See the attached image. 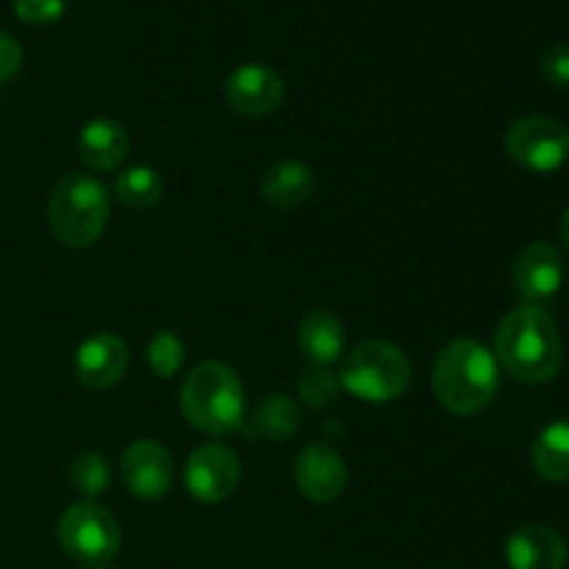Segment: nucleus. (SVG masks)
<instances>
[{
  "instance_id": "f257e3e1",
  "label": "nucleus",
  "mask_w": 569,
  "mask_h": 569,
  "mask_svg": "<svg viewBox=\"0 0 569 569\" xmlns=\"http://www.w3.org/2000/svg\"><path fill=\"white\" fill-rule=\"evenodd\" d=\"M495 359L520 383L553 381L565 365V342L553 317L528 303L509 311L495 331Z\"/></svg>"
},
{
  "instance_id": "f03ea898",
  "label": "nucleus",
  "mask_w": 569,
  "mask_h": 569,
  "mask_svg": "<svg viewBox=\"0 0 569 569\" xmlns=\"http://www.w3.org/2000/svg\"><path fill=\"white\" fill-rule=\"evenodd\" d=\"M500 387V365L492 350L478 339H453L439 350L431 370L437 403L456 417L487 409Z\"/></svg>"
},
{
  "instance_id": "7ed1b4c3",
  "label": "nucleus",
  "mask_w": 569,
  "mask_h": 569,
  "mask_svg": "<svg viewBox=\"0 0 569 569\" xmlns=\"http://www.w3.org/2000/svg\"><path fill=\"white\" fill-rule=\"evenodd\" d=\"M187 422L211 437H228L244 428L248 395L242 378L222 361H200L181 387Z\"/></svg>"
},
{
  "instance_id": "20e7f679",
  "label": "nucleus",
  "mask_w": 569,
  "mask_h": 569,
  "mask_svg": "<svg viewBox=\"0 0 569 569\" xmlns=\"http://www.w3.org/2000/svg\"><path fill=\"white\" fill-rule=\"evenodd\" d=\"M109 192L94 176L70 172L53 187L48 198L50 233L64 248H92L109 226Z\"/></svg>"
},
{
  "instance_id": "39448f33",
  "label": "nucleus",
  "mask_w": 569,
  "mask_h": 569,
  "mask_svg": "<svg viewBox=\"0 0 569 569\" xmlns=\"http://www.w3.org/2000/svg\"><path fill=\"white\" fill-rule=\"evenodd\" d=\"M339 383L361 403H392L411 383V361L403 348L387 339H365L345 356Z\"/></svg>"
},
{
  "instance_id": "423d86ee",
  "label": "nucleus",
  "mask_w": 569,
  "mask_h": 569,
  "mask_svg": "<svg viewBox=\"0 0 569 569\" xmlns=\"http://www.w3.org/2000/svg\"><path fill=\"white\" fill-rule=\"evenodd\" d=\"M61 550L83 567H103L120 553L122 531L117 517L94 500H78L56 528Z\"/></svg>"
},
{
  "instance_id": "0eeeda50",
  "label": "nucleus",
  "mask_w": 569,
  "mask_h": 569,
  "mask_svg": "<svg viewBox=\"0 0 569 569\" xmlns=\"http://www.w3.org/2000/svg\"><path fill=\"white\" fill-rule=\"evenodd\" d=\"M503 144L515 164L539 176L561 170L569 161V128L553 117H522L511 122Z\"/></svg>"
},
{
  "instance_id": "6e6552de",
  "label": "nucleus",
  "mask_w": 569,
  "mask_h": 569,
  "mask_svg": "<svg viewBox=\"0 0 569 569\" xmlns=\"http://www.w3.org/2000/svg\"><path fill=\"white\" fill-rule=\"evenodd\" d=\"M242 481V461L228 445L206 442L189 453L183 483L189 498L203 506H217L231 498Z\"/></svg>"
},
{
  "instance_id": "1a4fd4ad",
  "label": "nucleus",
  "mask_w": 569,
  "mask_h": 569,
  "mask_svg": "<svg viewBox=\"0 0 569 569\" xmlns=\"http://www.w3.org/2000/svg\"><path fill=\"white\" fill-rule=\"evenodd\" d=\"M120 478L139 500H161L176 481V459L156 439H137L120 459Z\"/></svg>"
},
{
  "instance_id": "9d476101",
  "label": "nucleus",
  "mask_w": 569,
  "mask_h": 569,
  "mask_svg": "<svg viewBox=\"0 0 569 569\" xmlns=\"http://www.w3.org/2000/svg\"><path fill=\"white\" fill-rule=\"evenodd\" d=\"M292 476L298 492L317 506L333 503L348 489V465L326 442H311L300 448L295 456Z\"/></svg>"
},
{
  "instance_id": "9b49d317",
  "label": "nucleus",
  "mask_w": 569,
  "mask_h": 569,
  "mask_svg": "<svg viewBox=\"0 0 569 569\" xmlns=\"http://www.w3.org/2000/svg\"><path fill=\"white\" fill-rule=\"evenodd\" d=\"M565 256L550 242L526 244L511 264V281L528 306H542L553 300L565 287Z\"/></svg>"
},
{
  "instance_id": "f8f14e48",
  "label": "nucleus",
  "mask_w": 569,
  "mask_h": 569,
  "mask_svg": "<svg viewBox=\"0 0 569 569\" xmlns=\"http://www.w3.org/2000/svg\"><path fill=\"white\" fill-rule=\"evenodd\" d=\"M283 98H287V83L278 76L272 67L267 64H250L237 67L226 81V100L239 117H270L281 109Z\"/></svg>"
},
{
  "instance_id": "ddd939ff",
  "label": "nucleus",
  "mask_w": 569,
  "mask_h": 569,
  "mask_svg": "<svg viewBox=\"0 0 569 569\" xmlns=\"http://www.w3.org/2000/svg\"><path fill=\"white\" fill-rule=\"evenodd\" d=\"M128 361H131L128 345L117 333L98 331L78 345L72 367H76V378L81 387L100 392V389H111L122 381Z\"/></svg>"
},
{
  "instance_id": "4468645a",
  "label": "nucleus",
  "mask_w": 569,
  "mask_h": 569,
  "mask_svg": "<svg viewBox=\"0 0 569 569\" xmlns=\"http://www.w3.org/2000/svg\"><path fill=\"white\" fill-rule=\"evenodd\" d=\"M506 565L511 569H567L569 548L556 528L542 522L520 526L506 539Z\"/></svg>"
},
{
  "instance_id": "2eb2a0df",
  "label": "nucleus",
  "mask_w": 569,
  "mask_h": 569,
  "mask_svg": "<svg viewBox=\"0 0 569 569\" xmlns=\"http://www.w3.org/2000/svg\"><path fill=\"white\" fill-rule=\"evenodd\" d=\"M131 150V137L122 122L111 117H94L78 133V156L92 172H114Z\"/></svg>"
},
{
  "instance_id": "dca6fc26",
  "label": "nucleus",
  "mask_w": 569,
  "mask_h": 569,
  "mask_svg": "<svg viewBox=\"0 0 569 569\" xmlns=\"http://www.w3.org/2000/svg\"><path fill=\"white\" fill-rule=\"evenodd\" d=\"M298 348L315 367H331L345 353V326L333 311H306L298 326Z\"/></svg>"
},
{
  "instance_id": "f3484780",
  "label": "nucleus",
  "mask_w": 569,
  "mask_h": 569,
  "mask_svg": "<svg viewBox=\"0 0 569 569\" xmlns=\"http://www.w3.org/2000/svg\"><path fill=\"white\" fill-rule=\"evenodd\" d=\"M259 192L267 206L281 211H292L303 206L315 194V170L303 161H278L261 176Z\"/></svg>"
},
{
  "instance_id": "a211bd4d",
  "label": "nucleus",
  "mask_w": 569,
  "mask_h": 569,
  "mask_svg": "<svg viewBox=\"0 0 569 569\" xmlns=\"http://www.w3.org/2000/svg\"><path fill=\"white\" fill-rule=\"evenodd\" d=\"M300 406L298 400L289 395L272 392L256 406L253 417L244 420V431L250 439H264V442H283V439L295 437L300 428Z\"/></svg>"
},
{
  "instance_id": "6ab92c4d",
  "label": "nucleus",
  "mask_w": 569,
  "mask_h": 569,
  "mask_svg": "<svg viewBox=\"0 0 569 569\" xmlns=\"http://www.w3.org/2000/svg\"><path fill=\"white\" fill-rule=\"evenodd\" d=\"M531 465L542 481H569V420H556L542 428L531 448Z\"/></svg>"
},
{
  "instance_id": "aec40b11",
  "label": "nucleus",
  "mask_w": 569,
  "mask_h": 569,
  "mask_svg": "<svg viewBox=\"0 0 569 569\" xmlns=\"http://www.w3.org/2000/svg\"><path fill=\"white\" fill-rule=\"evenodd\" d=\"M114 194L128 209H153L164 194V181L153 167L133 164L122 170L114 181Z\"/></svg>"
},
{
  "instance_id": "412c9836",
  "label": "nucleus",
  "mask_w": 569,
  "mask_h": 569,
  "mask_svg": "<svg viewBox=\"0 0 569 569\" xmlns=\"http://www.w3.org/2000/svg\"><path fill=\"white\" fill-rule=\"evenodd\" d=\"M111 483V467L103 453H78L70 465V487L72 492L81 495L83 500H94L109 489Z\"/></svg>"
},
{
  "instance_id": "4be33fe9",
  "label": "nucleus",
  "mask_w": 569,
  "mask_h": 569,
  "mask_svg": "<svg viewBox=\"0 0 569 569\" xmlns=\"http://www.w3.org/2000/svg\"><path fill=\"white\" fill-rule=\"evenodd\" d=\"M183 359H187V348H183V339L176 331H159L148 342V365L150 370L159 378H176L181 372Z\"/></svg>"
},
{
  "instance_id": "5701e85b",
  "label": "nucleus",
  "mask_w": 569,
  "mask_h": 569,
  "mask_svg": "<svg viewBox=\"0 0 569 569\" xmlns=\"http://www.w3.org/2000/svg\"><path fill=\"white\" fill-rule=\"evenodd\" d=\"M342 383L339 376L328 372V367H311L309 372L298 378V395L311 406V409H326L337 403Z\"/></svg>"
},
{
  "instance_id": "b1692460",
  "label": "nucleus",
  "mask_w": 569,
  "mask_h": 569,
  "mask_svg": "<svg viewBox=\"0 0 569 569\" xmlns=\"http://www.w3.org/2000/svg\"><path fill=\"white\" fill-rule=\"evenodd\" d=\"M67 11V0H14V14L28 26H53Z\"/></svg>"
},
{
  "instance_id": "393cba45",
  "label": "nucleus",
  "mask_w": 569,
  "mask_h": 569,
  "mask_svg": "<svg viewBox=\"0 0 569 569\" xmlns=\"http://www.w3.org/2000/svg\"><path fill=\"white\" fill-rule=\"evenodd\" d=\"M542 76L550 87L569 89V42L553 44L542 56Z\"/></svg>"
},
{
  "instance_id": "a878e982",
  "label": "nucleus",
  "mask_w": 569,
  "mask_h": 569,
  "mask_svg": "<svg viewBox=\"0 0 569 569\" xmlns=\"http://www.w3.org/2000/svg\"><path fill=\"white\" fill-rule=\"evenodd\" d=\"M22 67V48L14 37L0 31V83L14 78Z\"/></svg>"
},
{
  "instance_id": "bb28decb",
  "label": "nucleus",
  "mask_w": 569,
  "mask_h": 569,
  "mask_svg": "<svg viewBox=\"0 0 569 569\" xmlns=\"http://www.w3.org/2000/svg\"><path fill=\"white\" fill-rule=\"evenodd\" d=\"M559 237H561V244H565V250L569 253V209L561 214V222H559Z\"/></svg>"
},
{
  "instance_id": "cd10ccee",
  "label": "nucleus",
  "mask_w": 569,
  "mask_h": 569,
  "mask_svg": "<svg viewBox=\"0 0 569 569\" xmlns=\"http://www.w3.org/2000/svg\"><path fill=\"white\" fill-rule=\"evenodd\" d=\"M81 569H111V567L103 565V567H81Z\"/></svg>"
}]
</instances>
